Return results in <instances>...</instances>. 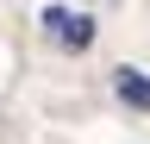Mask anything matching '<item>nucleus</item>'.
I'll list each match as a JSON object with an SVG mask.
<instances>
[{"mask_svg":"<svg viewBox=\"0 0 150 144\" xmlns=\"http://www.w3.org/2000/svg\"><path fill=\"white\" fill-rule=\"evenodd\" d=\"M44 31H50L63 50H88V44H94V19H88V13H63V6H50V13H44Z\"/></svg>","mask_w":150,"mask_h":144,"instance_id":"obj_1","label":"nucleus"},{"mask_svg":"<svg viewBox=\"0 0 150 144\" xmlns=\"http://www.w3.org/2000/svg\"><path fill=\"white\" fill-rule=\"evenodd\" d=\"M112 94L125 106H138V113H150V75L144 69H112Z\"/></svg>","mask_w":150,"mask_h":144,"instance_id":"obj_2","label":"nucleus"}]
</instances>
